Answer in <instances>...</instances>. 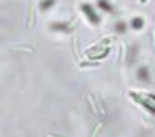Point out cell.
<instances>
[{
    "instance_id": "2",
    "label": "cell",
    "mask_w": 155,
    "mask_h": 137,
    "mask_svg": "<svg viewBox=\"0 0 155 137\" xmlns=\"http://www.w3.org/2000/svg\"><path fill=\"white\" fill-rule=\"evenodd\" d=\"M50 28L51 31H61V33H68L71 30L68 22H53L50 25Z\"/></svg>"
},
{
    "instance_id": "7",
    "label": "cell",
    "mask_w": 155,
    "mask_h": 137,
    "mask_svg": "<svg viewBox=\"0 0 155 137\" xmlns=\"http://www.w3.org/2000/svg\"><path fill=\"white\" fill-rule=\"evenodd\" d=\"M115 31L116 33H126L127 31V23L126 22H116L115 23Z\"/></svg>"
},
{
    "instance_id": "6",
    "label": "cell",
    "mask_w": 155,
    "mask_h": 137,
    "mask_svg": "<svg viewBox=\"0 0 155 137\" xmlns=\"http://www.w3.org/2000/svg\"><path fill=\"white\" fill-rule=\"evenodd\" d=\"M56 0H41L39 2V9L41 11H48L51 6H54Z\"/></svg>"
},
{
    "instance_id": "4",
    "label": "cell",
    "mask_w": 155,
    "mask_h": 137,
    "mask_svg": "<svg viewBox=\"0 0 155 137\" xmlns=\"http://www.w3.org/2000/svg\"><path fill=\"white\" fill-rule=\"evenodd\" d=\"M98 6H99V9H102L104 12H113L115 11L113 5L109 2V0H98Z\"/></svg>"
},
{
    "instance_id": "3",
    "label": "cell",
    "mask_w": 155,
    "mask_h": 137,
    "mask_svg": "<svg viewBox=\"0 0 155 137\" xmlns=\"http://www.w3.org/2000/svg\"><path fill=\"white\" fill-rule=\"evenodd\" d=\"M137 75H138V80L140 81H144V83H149L150 81V73H149V69L147 67H140L138 72H137Z\"/></svg>"
},
{
    "instance_id": "1",
    "label": "cell",
    "mask_w": 155,
    "mask_h": 137,
    "mask_svg": "<svg viewBox=\"0 0 155 137\" xmlns=\"http://www.w3.org/2000/svg\"><path fill=\"white\" fill-rule=\"evenodd\" d=\"M81 11L85 14V17L88 19L90 23H93V25H99V23H101L99 14L93 9V6L90 5V3H82V5H81Z\"/></svg>"
},
{
    "instance_id": "5",
    "label": "cell",
    "mask_w": 155,
    "mask_h": 137,
    "mask_svg": "<svg viewBox=\"0 0 155 137\" xmlns=\"http://www.w3.org/2000/svg\"><path fill=\"white\" fill-rule=\"evenodd\" d=\"M130 27L134 28V30H141L144 27V19L143 17H134L132 20H130Z\"/></svg>"
},
{
    "instance_id": "8",
    "label": "cell",
    "mask_w": 155,
    "mask_h": 137,
    "mask_svg": "<svg viewBox=\"0 0 155 137\" xmlns=\"http://www.w3.org/2000/svg\"><path fill=\"white\" fill-rule=\"evenodd\" d=\"M140 2H141V3H146V2H147V0H140Z\"/></svg>"
}]
</instances>
